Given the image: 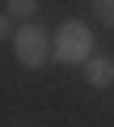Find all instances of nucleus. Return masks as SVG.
Wrapping results in <instances>:
<instances>
[{
	"label": "nucleus",
	"instance_id": "obj_1",
	"mask_svg": "<svg viewBox=\"0 0 114 127\" xmlns=\"http://www.w3.org/2000/svg\"><path fill=\"white\" fill-rule=\"evenodd\" d=\"M51 55L59 64H85L93 55V34L85 21H64L55 30V42H51Z\"/></svg>",
	"mask_w": 114,
	"mask_h": 127
},
{
	"label": "nucleus",
	"instance_id": "obj_2",
	"mask_svg": "<svg viewBox=\"0 0 114 127\" xmlns=\"http://www.w3.org/2000/svg\"><path fill=\"white\" fill-rule=\"evenodd\" d=\"M13 55H17V64L21 68H42L46 64V55H51V42H46V30L42 26H21L17 34H13Z\"/></svg>",
	"mask_w": 114,
	"mask_h": 127
},
{
	"label": "nucleus",
	"instance_id": "obj_3",
	"mask_svg": "<svg viewBox=\"0 0 114 127\" xmlns=\"http://www.w3.org/2000/svg\"><path fill=\"white\" fill-rule=\"evenodd\" d=\"M85 81L97 85V89L114 85V59H110V55H89V59H85Z\"/></svg>",
	"mask_w": 114,
	"mask_h": 127
},
{
	"label": "nucleus",
	"instance_id": "obj_4",
	"mask_svg": "<svg viewBox=\"0 0 114 127\" xmlns=\"http://www.w3.org/2000/svg\"><path fill=\"white\" fill-rule=\"evenodd\" d=\"M4 13L9 17H34L38 13V0H4Z\"/></svg>",
	"mask_w": 114,
	"mask_h": 127
},
{
	"label": "nucleus",
	"instance_id": "obj_5",
	"mask_svg": "<svg viewBox=\"0 0 114 127\" xmlns=\"http://www.w3.org/2000/svg\"><path fill=\"white\" fill-rule=\"evenodd\" d=\"M93 13H97L106 26H114V0H93Z\"/></svg>",
	"mask_w": 114,
	"mask_h": 127
},
{
	"label": "nucleus",
	"instance_id": "obj_6",
	"mask_svg": "<svg viewBox=\"0 0 114 127\" xmlns=\"http://www.w3.org/2000/svg\"><path fill=\"white\" fill-rule=\"evenodd\" d=\"M0 38H13V30H9V13H0Z\"/></svg>",
	"mask_w": 114,
	"mask_h": 127
}]
</instances>
